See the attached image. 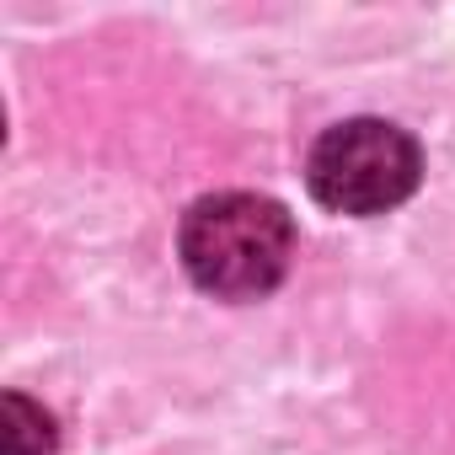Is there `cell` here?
Returning <instances> with one entry per match:
<instances>
[{
	"mask_svg": "<svg viewBox=\"0 0 455 455\" xmlns=\"http://www.w3.org/2000/svg\"><path fill=\"white\" fill-rule=\"evenodd\" d=\"M418 177H423L418 140L380 118H348L327 129L306 161L311 198L338 214H386L402 198H412Z\"/></svg>",
	"mask_w": 455,
	"mask_h": 455,
	"instance_id": "obj_2",
	"label": "cell"
},
{
	"mask_svg": "<svg viewBox=\"0 0 455 455\" xmlns=\"http://www.w3.org/2000/svg\"><path fill=\"white\" fill-rule=\"evenodd\" d=\"M6 455H54V418L28 402L22 391H6V428H0Z\"/></svg>",
	"mask_w": 455,
	"mask_h": 455,
	"instance_id": "obj_3",
	"label": "cell"
},
{
	"mask_svg": "<svg viewBox=\"0 0 455 455\" xmlns=\"http://www.w3.org/2000/svg\"><path fill=\"white\" fill-rule=\"evenodd\" d=\"M295 258V220L258 193L198 198L182 220V268L214 300L268 295Z\"/></svg>",
	"mask_w": 455,
	"mask_h": 455,
	"instance_id": "obj_1",
	"label": "cell"
}]
</instances>
